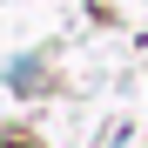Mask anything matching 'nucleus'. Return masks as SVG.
<instances>
[{
    "label": "nucleus",
    "mask_w": 148,
    "mask_h": 148,
    "mask_svg": "<svg viewBox=\"0 0 148 148\" xmlns=\"http://www.w3.org/2000/svg\"><path fill=\"white\" fill-rule=\"evenodd\" d=\"M0 148H20V141H0Z\"/></svg>",
    "instance_id": "f257e3e1"
}]
</instances>
